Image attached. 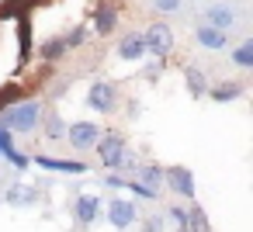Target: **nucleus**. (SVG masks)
<instances>
[{
	"mask_svg": "<svg viewBox=\"0 0 253 232\" xmlns=\"http://www.w3.org/2000/svg\"><path fill=\"white\" fill-rule=\"evenodd\" d=\"M0 125L14 135H32L39 125H42V104L39 101H18V104H7L0 111Z\"/></svg>",
	"mask_w": 253,
	"mask_h": 232,
	"instance_id": "f257e3e1",
	"label": "nucleus"
},
{
	"mask_svg": "<svg viewBox=\"0 0 253 232\" xmlns=\"http://www.w3.org/2000/svg\"><path fill=\"white\" fill-rule=\"evenodd\" d=\"M94 149H97V156H101L104 170H118V166H122V159H125V153H128V146H125V139H122L118 132L101 135V139L94 142Z\"/></svg>",
	"mask_w": 253,
	"mask_h": 232,
	"instance_id": "f03ea898",
	"label": "nucleus"
},
{
	"mask_svg": "<svg viewBox=\"0 0 253 232\" xmlns=\"http://www.w3.org/2000/svg\"><path fill=\"white\" fill-rule=\"evenodd\" d=\"M142 42H146V52H153V56H160V59H167L170 52H173V32H170V25H163V21H156V25H149L146 32H142Z\"/></svg>",
	"mask_w": 253,
	"mask_h": 232,
	"instance_id": "7ed1b4c3",
	"label": "nucleus"
},
{
	"mask_svg": "<svg viewBox=\"0 0 253 232\" xmlns=\"http://www.w3.org/2000/svg\"><path fill=\"white\" fill-rule=\"evenodd\" d=\"M87 108L90 111H97V115H108V111H115L118 108V87L115 83H90L87 87Z\"/></svg>",
	"mask_w": 253,
	"mask_h": 232,
	"instance_id": "20e7f679",
	"label": "nucleus"
},
{
	"mask_svg": "<svg viewBox=\"0 0 253 232\" xmlns=\"http://www.w3.org/2000/svg\"><path fill=\"white\" fill-rule=\"evenodd\" d=\"M66 139L77 153H87L101 139V128H97V121H73V125H66Z\"/></svg>",
	"mask_w": 253,
	"mask_h": 232,
	"instance_id": "39448f33",
	"label": "nucleus"
},
{
	"mask_svg": "<svg viewBox=\"0 0 253 232\" xmlns=\"http://www.w3.org/2000/svg\"><path fill=\"white\" fill-rule=\"evenodd\" d=\"M163 184L173 191V194H180V197H187V201H194V173L187 170V166H163Z\"/></svg>",
	"mask_w": 253,
	"mask_h": 232,
	"instance_id": "423d86ee",
	"label": "nucleus"
},
{
	"mask_svg": "<svg viewBox=\"0 0 253 232\" xmlns=\"http://www.w3.org/2000/svg\"><path fill=\"white\" fill-rule=\"evenodd\" d=\"M135 218H139V211H135V204L128 197H111L108 201V222L115 229H132Z\"/></svg>",
	"mask_w": 253,
	"mask_h": 232,
	"instance_id": "0eeeda50",
	"label": "nucleus"
},
{
	"mask_svg": "<svg viewBox=\"0 0 253 232\" xmlns=\"http://www.w3.org/2000/svg\"><path fill=\"white\" fill-rule=\"evenodd\" d=\"M194 42H198L201 49H208V52H222V49L229 45V32H222V28L201 21V25L194 28Z\"/></svg>",
	"mask_w": 253,
	"mask_h": 232,
	"instance_id": "6e6552de",
	"label": "nucleus"
},
{
	"mask_svg": "<svg viewBox=\"0 0 253 232\" xmlns=\"http://www.w3.org/2000/svg\"><path fill=\"white\" fill-rule=\"evenodd\" d=\"M97 215H101V197H97V194H80V197L73 201V218H77V225H94Z\"/></svg>",
	"mask_w": 253,
	"mask_h": 232,
	"instance_id": "1a4fd4ad",
	"label": "nucleus"
},
{
	"mask_svg": "<svg viewBox=\"0 0 253 232\" xmlns=\"http://www.w3.org/2000/svg\"><path fill=\"white\" fill-rule=\"evenodd\" d=\"M115 28H118V7L108 4V0H101L97 11H94V32L101 39H108V35H115Z\"/></svg>",
	"mask_w": 253,
	"mask_h": 232,
	"instance_id": "9d476101",
	"label": "nucleus"
},
{
	"mask_svg": "<svg viewBox=\"0 0 253 232\" xmlns=\"http://www.w3.org/2000/svg\"><path fill=\"white\" fill-rule=\"evenodd\" d=\"M35 163H39L42 170H52V173H70V177H80V173H87V170H90L84 159H52V156H35Z\"/></svg>",
	"mask_w": 253,
	"mask_h": 232,
	"instance_id": "9b49d317",
	"label": "nucleus"
},
{
	"mask_svg": "<svg viewBox=\"0 0 253 232\" xmlns=\"http://www.w3.org/2000/svg\"><path fill=\"white\" fill-rule=\"evenodd\" d=\"M146 56V42H142V32H128L122 42H118V59L125 63H139Z\"/></svg>",
	"mask_w": 253,
	"mask_h": 232,
	"instance_id": "f8f14e48",
	"label": "nucleus"
},
{
	"mask_svg": "<svg viewBox=\"0 0 253 232\" xmlns=\"http://www.w3.org/2000/svg\"><path fill=\"white\" fill-rule=\"evenodd\" d=\"M35 201H39V191L28 184H11L4 191V204H11V208H32Z\"/></svg>",
	"mask_w": 253,
	"mask_h": 232,
	"instance_id": "ddd939ff",
	"label": "nucleus"
},
{
	"mask_svg": "<svg viewBox=\"0 0 253 232\" xmlns=\"http://www.w3.org/2000/svg\"><path fill=\"white\" fill-rule=\"evenodd\" d=\"M205 21L215 25V28H222V32H232V25H236V11H232L229 4H208V7H205Z\"/></svg>",
	"mask_w": 253,
	"mask_h": 232,
	"instance_id": "4468645a",
	"label": "nucleus"
},
{
	"mask_svg": "<svg viewBox=\"0 0 253 232\" xmlns=\"http://www.w3.org/2000/svg\"><path fill=\"white\" fill-rule=\"evenodd\" d=\"M243 94H246V83H239V80H225V83H218V87H208V97L218 101V104L239 101Z\"/></svg>",
	"mask_w": 253,
	"mask_h": 232,
	"instance_id": "2eb2a0df",
	"label": "nucleus"
},
{
	"mask_svg": "<svg viewBox=\"0 0 253 232\" xmlns=\"http://www.w3.org/2000/svg\"><path fill=\"white\" fill-rule=\"evenodd\" d=\"M184 83H187V94H191L194 101L208 94V80H205V73H201V70H194V66H187V70H184Z\"/></svg>",
	"mask_w": 253,
	"mask_h": 232,
	"instance_id": "dca6fc26",
	"label": "nucleus"
},
{
	"mask_svg": "<svg viewBox=\"0 0 253 232\" xmlns=\"http://www.w3.org/2000/svg\"><path fill=\"white\" fill-rule=\"evenodd\" d=\"M135 180L139 184H146V187H153V191H160V184H163V166H156V163H139V170H135Z\"/></svg>",
	"mask_w": 253,
	"mask_h": 232,
	"instance_id": "f3484780",
	"label": "nucleus"
},
{
	"mask_svg": "<svg viewBox=\"0 0 253 232\" xmlns=\"http://www.w3.org/2000/svg\"><path fill=\"white\" fill-rule=\"evenodd\" d=\"M66 49H70V45H66V39H63V35H52V39H45V42H42V59H45V63H56V59H63V56H66Z\"/></svg>",
	"mask_w": 253,
	"mask_h": 232,
	"instance_id": "a211bd4d",
	"label": "nucleus"
},
{
	"mask_svg": "<svg viewBox=\"0 0 253 232\" xmlns=\"http://www.w3.org/2000/svg\"><path fill=\"white\" fill-rule=\"evenodd\" d=\"M232 66H239V70H253V39H243V42L232 49Z\"/></svg>",
	"mask_w": 253,
	"mask_h": 232,
	"instance_id": "6ab92c4d",
	"label": "nucleus"
},
{
	"mask_svg": "<svg viewBox=\"0 0 253 232\" xmlns=\"http://www.w3.org/2000/svg\"><path fill=\"white\" fill-rule=\"evenodd\" d=\"M18 45H21L18 66H25V63H28V45H32V32H28V18H25V14L18 18Z\"/></svg>",
	"mask_w": 253,
	"mask_h": 232,
	"instance_id": "aec40b11",
	"label": "nucleus"
},
{
	"mask_svg": "<svg viewBox=\"0 0 253 232\" xmlns=\"http://www.w3.org/2000/svg\"><path fill=\"white\" fill-rule=\"evenodd\" d=\"M187 232H211L208 229V218H205V211L198 204H191V211H187Z\"/></svg>",
	"mask_w": 253,
	"mask_h": 232,
	"instance_id": "412c9836",
	"label": "nucleus"
},
{
	"mask_svg": "<svg viewBox=\"0 0 253 232\" xmlns=\"http://www.w3.org/2000/svg\"><path fill=\"white\" fill-rule=\"evenodd\" d=\"M42 118H45V135L49 139H63L66 135V121L59 115H42Z\"/></svg>",
	"mask_w": 253,
	"mask_h": 232,
	"instance_id": "4be33fe9",
	"label": "nucleus"
},
{
	"mask_svg": "<svg viewBox=\"0 0 253 232\" xmlns=\"http://www.w3.org/2000/svg\"><path fill=\"white\" fill-rule=\"evenodd\" d=\"M125 187H128L135 197H142V201H156V191H153V187H146V184H139L135 177H132V180H125Z\"/></svg>",
	"mask_w": 253,
	"mask_h": 232,
	"instance_id": "5701e85b",
	"label": "nucleus"
},
{
	"mask_svg": "<svg viewBox=\"0 0 253 232\" xmlns=\"http://www.w3.org/2000/svg\"><path fill=\"white\" fill-rule=\"evenodd\" d=\"M4 163H11L14 170H28V166H32V159H28L25 153H18V149H11V153H4Z\"/></svg>",
	"mask_w": 253,
	"mask_h": 232,
	"instance_id": "b1692460",
	"label": "nucleus"
},
{
	"mask_svg": "<svg viewBox=\"0 0 253 232\" xmlns=\"http://www.w3.org/2000/svg\"><path fill=\"white\" fill-rule=\"evenodd\" d=\"M14 14H25V4H21V0H4L0 18H14Z\"/></svg>",
	"mask_w": 253,
	"mask_h": 232,
	"instance_id": "393cba45",
	"label": "nucleus"
},
{
	"mask_svg": "<svg viewBox=\"0 0 253 232\" xmlns=\"http://www.w3.org/2000/svg\"><path fill=\"white\" fill-rule=\"evenodd\" d=\"M153 7H156L160 14H177L184 4H180V0H153Z\"/></svg>",
	"mask_w": 253,
	"mask_h": 232,
	"instance_id": "a878e982",
	"label": "nucleus"
},
{
	"mask_svg": "<svg viewBox=\"0 0 253 232\" xmlns=\"http://www.w3.org/2000/svg\"><path fill=\"white\" fill-rule=\"evenodd\" d=\"M11 149H14V132H7L4 125H0V156L11 153Z\"/></svg>",
	"mask_w": 253,
	"mask_h": 232,
	"instance_id": "bb28decb",
	"label": "nucleus"
},
{
	"mask_svg": "<svg viewBox=\"0 0 253 232\" xmlns=\"http://www.w3.org/2000/svg\"><path fill=\"white\" fill-rule=\"evenodd\" d=\"M84 42H87V28H84V25H80V28H73V32L66 35V45H73V49H77V45H84Z\"/></svg>",
	"mask_w": 253,
	"mask_h": 232,
	"instance_id": "cd10ccee",
	"label": "nucleus"
},
{
	"mask_svg": "<svg viewBox=\"0 0 253 232\" xmlns=\"http://www.w3.org/2000/svg\"><path fill=\"white\" fill-rule=\"evenodd\" d=\"M104 187H111V191H125V177H122V173H108V177H104Z\"/></svg>",
	"mask_w": 253,
	"mask_h": 232,
	"instance_id": "c85d7f7f",
	"label": "nucleus"
},
{
	"mask_svg": "<svg viewBox=\"0 0 253 232\" xmlns=\"http://www.w3.org/2000/svg\"><path fill=\"white\" fill-rule=\"evenodd\" d=\"M142 232H163V218H160V215L146 218V222H142Z\"/></svg>",
	"mask_w": 253,
	"mask_h": 232,
	"instance_id": "c756f323",
	"label": "nucleus"
}]
</instances>
